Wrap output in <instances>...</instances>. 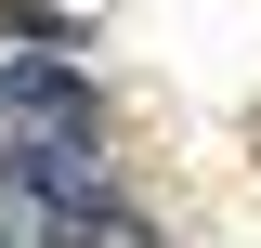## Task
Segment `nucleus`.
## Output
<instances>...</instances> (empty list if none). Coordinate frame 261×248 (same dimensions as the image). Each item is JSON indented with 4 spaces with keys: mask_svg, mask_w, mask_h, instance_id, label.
<instances>
[{
    "mask_svg": "<svg viewBox=\"0 0 261 248\" xmlns=\"http://www.w3.org/2000/svg\"><path fill=\"white\" fill-rule=\"evenodd\" d=\"M65 118H105L92 79L65 53H0V131H65Z\"/></svg>",
    "mask_w": 261,
    "mask_h": 248,
    "instance_id": "nucleus-1",
    "label": "nucleus"
},
{
    "mask_svg": "<svg viewBox=\"0 0 261 248\" xmlns=\"http://www.w3.org/2000/svg\"><path fill=\"white\" fill-rule=\"evenodd\" d=\"M39 248H157L144 222L118 209V196H92V209H65V222H39Z\"/></svg>",
    "mask_w": 261,
    "mask_h": 248,
    "instance_id": "nucleus-2",
    "label": "nucleus"
},
{
    "mask_svg": "<svg viewBox=\"0 0 261 248\" xmlns=\"http://www.w3.org/2000/svg\"><path fill=\"white\" fill-rule=\"evenodd\" d=\"M0 248H27V235H13V222H0Z\"/></svg>",
    "mask_w": 261,
    "mask_h": 248,
    "instance_id": "nucleus-3",
    "label": "nucleus"
}]
</instances>
